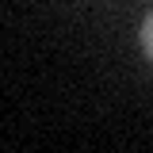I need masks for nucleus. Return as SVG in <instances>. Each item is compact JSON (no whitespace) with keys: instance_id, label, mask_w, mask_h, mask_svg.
Instances as JSON below:
<instances>
[{"instance_id":"nucleus-1","label":"nucleus","mask_w":153,"mask_h":153,"mask_svg":"<svg viewBox=\"0 0 153 153\" xmlns=\"http://www.w3.org/2000/svg\"><path fill=\"white\" fill-rule=\"evenodd\" d=\"M142 46H146V54H149V61H153V12H149V19H146V27H142Z\"/></svg>"}]
</instances>
